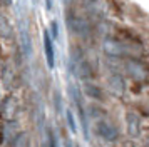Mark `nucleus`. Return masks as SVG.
I'll return each mask as SVG.
<instances>
[{"instance_id":"6e6552de","label":"nucleus","mask_w":149,"mask_h":147,"mask_svg":"<svg viewBox=\"0 0 149 147\" xmlns=\"http://www.w3.org/2000/svg\"><path fill=\"white\" fill-rule=\"evenodd\" d=\"M12 147H30V137L27 132H19L12 139Z\"/></svg>"},{"instance_id":"7ed1b4c3","label":"nucleus","mask_w":149,"mask_h":147,"mask_svg":"<svg viewBox=\"0 0 149 147\" xmlns=\"http://www.w3.org/2000/svg\"><path fill=\"white\" fill-rule=\"evenodd\" d=\"M126 127H127V134L131 139H137L141 135V119L134 112L126 114Z\"/></svg>"},{"instance_id":"0eeeda50","label":"nucleus","mask_w":149,"mask_h":147,"mask_svg":"<svg viewBox=\"0 0 149 147\" xmlns=\"http://www.w3.org/2000/svg\"><path fill=\"white\" fill-rule=\"evenodd\" d=\"M109 85H111V90H112L116 95H122L124 90H126V85H124V82H122V79L119 77V75H112Z\"/></svg>"},{"instance_id":"f257e3e1","label":"nucleus","mask_w":149,"mask_h":147,"mask_svg":"<svg viewBox=\"0 0 149 147\" xmlns=\"http://www.w3.org/2000/svg\"><path fill=\"white\" fill-rule=\"evenodd\" d=\"M94 130H95V134H97L102 140H106V142H116V140L119 139V130H117V127L112 126L111 122H107V120H104V119L95 122Z\"/></svg>"},{"instance_id":"1a4fd4ad","label":"nucleus","mask_w":149,"mask_h":147,"mask_svg":"<svg viewBox=\"0 0 149 147\" xmlns=\"http://www.w3.org/2000/svg\"><path fill=\"white\" fill-rule=\"evenodd\" d=\"M84 92L87 94L89 97H92V99H95V100H102V99H104V94H102V90L97 85H94V84H86V87H84Z\"/></svg>"},{"instance_id":"4468645a","label":"nucleus","mask_w":149,"mask_h":147,"mask_svg":"<svg viewBox=\"0 0 149 147\" xmlns=\"http://www.w3.org/2000/svg\"><path fill=\"white\" fill-rule=\"evenodd\" d=\"M45 7H47V10H50L52 8V2L50 0H45Z\"/></svg>"},{"instance_id":"20e7f679","label":"nucleus","mask_w":149,"mask_h":147,"mask_svg":"<svg viewBox=\"0 0 149 147\" xmlns=\"http://www.w3.org/2000/svg\"><path fill=\"white\" fill-rule=\"evenodd\" d=\"M19 109V104H17V99L14 95H7L3 102H2V117L3 120H12L14 119L15 112Z\"/></svg>"},{"instance_id":"f8f14e48","label":"nucleus","mask_w":149,"mask_h":147,"mask_svg":"<svg viewBox=\"0 0 149 147\" xmlns=\"http://www.w3.org/2000/svg\"><path fill=\"white\" fill-rule=\"evenodd\" d=\"M50 28H52V37H54V39H59V27H57V22H52V27H50Z\"/></svg>"},{"instance_id":"39448f33","label":"nucleus","mask_w":149,"mask_h":147,"mask_svg":"<svg viewBox=\"0 0 149 147\" xmlns=\"http://www.w3.org/2000/svg\"><path fill=\"white\" fill-rule=\"evenodd\" d=\"M44 52H45V60H47L49 69L55 67V50H54V44H52V37L49 30H44Z\"/></svg>"},{"instance_id":"9b49d317","label":"nucleus","mask_w":149,"mask_h":147,"mask_svg":"<svg viewBox=\"0 0 149 147\" xmlns=\"http://www.w3.org/2000/svg\"><path fill=\"white\" fill-rule=\"evenodd\" d=\"M45 147H59V144H57V137H55V134L52 129H49L47 130V146Z\"/></svg>"},{"instance_id":"f03ea898","label":"nucleus","mask_w":149,"mask_h":147,"mask_svg":"<svg viewBox=\"0 0 149 147\" xmlns=\"http://www.w3.org/2000/svg\"><path fill=\"white\" fill-rule=\"evenodd\" d=\"M126 67H127V72L131 77H134L137 80H142V82L149 79V67L146 64L139 62V60H127Z\"/></svg>"},{"instance_id":"423d86ee","label":"nucleus","mask_w":149,"mask_h":147,"mask_svg":"<svg viewBox=\"0 0 149 147\" xmlns=\"http://www.w3.org/2000/svg\"><path fill=\"white\" fill-rule=\"evenodd\" d=\"M17 134H19V130H17V124L14 120H3V124H2V144H5L7 139H14Z\"/></svg>"},{"instance_id":"9d476101","label":"nucleus","mask_w":149,"mask_h":147,"mask_svg":"<svg viewBox=\"0 0 149 147\" xmlns=\"http://www.w3.org/2000/svg\"><path fill=\"white\" fill-rule=\"evenodd\" d=\"M65 117H67V126H69V129H70V132L75 134L77 132V126H75V119H74L72 110H65Z\"/></svg>"},{"instance_id":"2eb2a0df","label":"nucleus","mask_w":149,"mask_h":147,"mask_svg":"<svg viewBox=\"0 0 149 147\" xmlns=\"http://www.w3.org/2000/svg\"><path fill=\"white\" fill-rule=\"evenodd\" d=\"M42 147H45V146H42Z\"/></svg>"},{"instance_id":"ddd939ff","label":"nucleus","mask_w":149,"mask_h":147,"mask_svg":"<svg viewBox=\"0 0 149 147\" xmlns=\"http://www.w3.org/2000/svg\"><path fill=\"white\" fill-rule=\"evenodd\" d=\"M55 109H57V112L61 110V95L59 94H55Z\"/></svg>"}]
</instances>
